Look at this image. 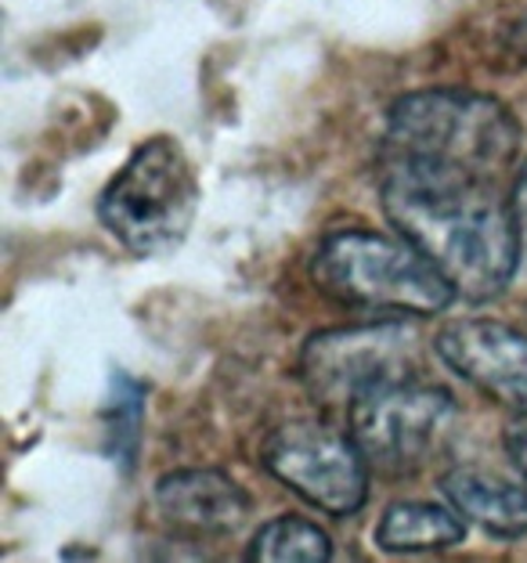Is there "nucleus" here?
I'll list each match as a JSON object with an SVG mask.
<instances>
[{
	"instance_id": "6",
	"label": "nucleus",
	"mask_w": 527,
	"mask_h": 563,
	"mask_svg": "<svg viewBox=\"0 0 527 563\" xmlns=\"http://www.w3.org/2000/svg\"><path fill=\"white\" fill-rule=\"evenodd\" d=\"M264 470L329 517H351L369 498V463L351 433L293 419L264 444Z\"/></svg>"
},
{
	"instance_id": "10",
	"label": "nucleus",
	"mask_w": 527,
	"mask_h": 563,
	"mask_svg": "<svg viewBox=\"0 0 527 563\" xmlns=\"http://www.w3.org/2000/svg\"><path fill=\"white\" fill-rule=\"evenodd\" d=\"M441 492L466 517V523H477L495 539H524L527 534V488L503 473L455 466L452 473H444Z\"/></svg>"
},
{
	"instance_id": "2",
	"label": "nucleus",
	"mask_w": 527,
	"mask_h": 563,
	"mask_svg": "<svg viewBox=\"0 0 527 563\" xmlns=\"http://www.w3.org/2000/svg\"><path fill=\"white\" fill-rule=\"evenodd\" d=\"M524 131L492 95L437 87L394 101L383 134V166L503 181L517 166Z\"/></svg>"
},
{
	"instance_id": "13",
	"label": "nucleus",
	"mask_w": 527,
	"mask_h": 563,
	"mask_svg": "<svg viewBox=\"0 0 527 563\" xmlns=\"http://www.w3.org/2000/svg\"><path fill=\"white\" fill-rule=\"evenodd\" d=\"M101 419H106V452L112 463L131 470L141 444V419H145V387L134 376L112 373Z\"/></svg>"
},
{
	"instance_id": "14",
	"label": "nucleus",
	"mask_w": 527,
	"mask_h": 563,
	"mask_svg": "<svg viewBox=\"0 0 527 563\" xmlns=\"http://www.w3.org/2000/svg\"><path fill=\"white\" fill-rule=\"evenodd\" d=\"M506 452L513 459V466L520 470V477L527 481V422H524V427H513L506 433Z\"/></svg>"
},
{
	"instance_id": "5",
	"label": "nucleus",
	"mask_w": 527,
	"mask_h": 563,
	"mask_svg": "<svg viewBox=\"0 0 527 563\" xmlns=\"http://www.w3.org/2000/svg\"><path fill=\"white\" fill-rule=\"evenodd\" d=\"M455 416V398L444 387L405 373L358 394L347 408V433L362 448L369 470L402 477L437 452Z\"/></svg>"
},
{
	"instance_id": "8",
	"label": "nucleus",
	"mask_w": 527,
	"mask_h": 563,
	"mask_svg": "<svg viewBox=\"0 0 527 563\" xmlns=\"http://www.w3.org/2000/svg\"><path fill=\"white\" fill-rule=\"evenodd\" d=\"M433 351L459 379L527 416V332L466 318L437 332Z\"/></svg>"
},
{
	"instance_id": "11",
	"label": "nucleus",
	"mask_w": 527,
	"mask_h": 563,
	"mask_svg": "<svg viewBox=\"0 0 527 563\" xmlns=\"http://www.w3.org/2000/svg\"><path fill=\"white\" fill-rule=\"evenodd\" d=\"M372 539L391 556L444 553L466 539V517L452 503H394L383 509Z\"/></svg>"
},
{
	"instance_id": "12",
	"label": "nucleus",
	"mask_w": 527,
	"mask_h": 563,
	"mask_svg": "<svg viewBox=\"0 0 527 563\" xmlns=\"http://www.w3.org/2000/svg\"><path fill=\"white\" fill-rule=\"evenodd\" d=\"M250 560H256V563H326V560H332V542L315 520L275 517L253 534Z\"/></svg>"
},
{
	"instance_id": "9",
	"label": "nucleus",
	"mask_w": 527,
	"mask_h": 563,
	"mask_svg": "<svg viewBox=\"0 0 527 563\" xmlns=\"http://www.w3.org/2000/svg\"><path fill=\"white\" fill-rule=\"evenodd\" d=\"M156 509L177 531L221 539L246 523L250 495L221 470H174L156 481Z\"/></svg>"
},
{
	"instance_id": "1",
	"label": "nucleus",
	"mask_w": 527,
	"mask_h": 563,
	"mask_svg": "<svg viewBox=\"0 0 527 563\" xmlns=\"http://www.w3.org/2000/svg\"><path fill=\"white\" fill-rule=\"evenodd\" d=\"M383 213L470 303L503 297L520 267L524 235L503 181L383 166Z\"/></svg>"
},
{
	"instance_id": "3",
	"label": "nucleus",
	"mask_w": 527,
	"mask_h": 563,
	"mask_svg": "<svg viewBox=\"0 0 527 563\" xmlns=\"http://www.w3.org/2000/svg\"><path fill=\"white\" fill-rule=\"evenodd\" d=\"M311 278L332 300L391 314H441L459 297L448 278L405 235L347 228L321 239Z\"/></svg>"
},
{
	"instance_id": "4",
	"label": "nucleus",
	"mask_w": 527,
	"mask_h": 563,
	"mask_svg": "<svg viewBox=\"0 0 527 563\" xmlns=\"http://www.w3.org/2000/svg\"><path fill=\"white\" fill-rule=\"evenodd\" d=\"M199 210V177L174 137H149L98 199V221L134 257H166Z\"/></svg>"
},
{
	"instance_id": "15",
	"label": "nucleus",
	"mask_w": 527,
	"mask_h": 563,
	"mask_svg": "<svg viewBox=\"0 0 527 563\" xmlns=\"http://www.w3.org/2000/svg\"><path fill=\"white\" fill-rule=\"evenodd\" d=\"M513 210H517V221H520V235L527 239V163L517 170V181H513Z\"/></svg>"
},
{
	"instance_id": "7",
	"label": "nucleus",
	"mask_w": 527,
	"mask_h": 563,
	"mask_svg": "<svg viewBox=\"0 0 527 563\" xmlns=\"http://www.w3.org/2000/svg\"><path fill=\"white\" fill-rule=\"evenodd\" d=\"M416 347V332L405 322H372L329 329L307 340L300 376L321 405H343L391 376H405Z\"/></svg>"
}]
</instances>
